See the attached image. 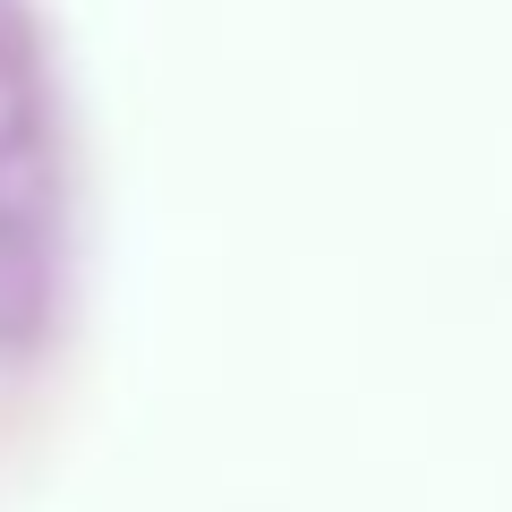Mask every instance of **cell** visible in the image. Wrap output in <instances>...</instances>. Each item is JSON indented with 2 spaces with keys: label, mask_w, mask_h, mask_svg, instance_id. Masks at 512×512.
Segmentation results:
<instances>
[{
  "label": "cell",
  "mask_w": 512,
  "mask_h": 512,
  "mask_svg": "<svg viewBox=\"0 0 512 512\" xmlns=\"http://www.w3.org/2000/svg\"><path fill=\"white\" fill-rule=\"evenodd\" d=\"M69 291V111L26 0H0V359H35Z\"/></svg>",
  "instance_id": "1"
}]
</instances>
